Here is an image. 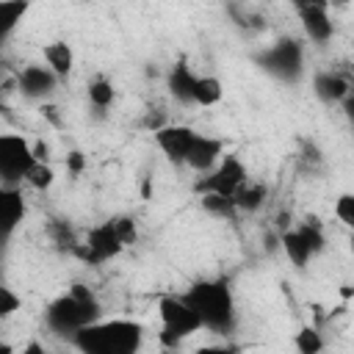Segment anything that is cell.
Segmentation results:
<instances>
[{
  "instance_id": "31",
  "label": "cell",
  "mask_w": 354,
  "mask_h": 354,
  "mask_svg": "<svg viewBox=\"0 0 354 354\" xmlns=\"http://www.w3.org/2000/svg\"><path fill=\"white\" fill-rule=\"evenodd\" d=\"M301 160L304 163H321V152L313 141H301Z\"/></svg>"
},
{
  "instance_id": "13",
  "label": "cell",
  "mask_w": 354,
  "mask_h": 354,
  "mask_svg": "<svg viewBox=\"0 0 354 354\" xmlns=\"http://www.w3.org/2000/svg\"><path fill=\"white\" fill-rule=\"evenodd\" d=\"M221 152H224V141L221 138L199 133L194 147H191V152H188V158H185V166H191L194 171H210L218 163Z\"/></svg>"
},
{
  "instance_id": "5",
  "label": "cell",
  "mask_w": 354,
  "mask_h": 354,
  "mask_svg": "<svg viewBox=\"0 0 354 354\" xmlns=\"http://www.w3.org/2000/svg\"><path fill=\"white\" fill-rule=\"evenodd\" d=\"M254 61L268 75L288 80V83H296L304 72V47L299 39H279L271 47H266L263 53H257Z\"/></svg>"
},
{
  "instance_id": "28",
  "label": "cell",
  "mask_w": 354,
  "mask_h": 354,
  "mask_svg": "<svg viewBox=\"0 0 354 354\" xmlns=\"http://www.w3.org/2000/svg\"><path fill=\"white\" fill-rule=\"evenodd\" d=\"M111 221H113V227H116L119 238L124 241V246H133V243L138 241V230H136V221H133V216H113Z\"/></svg>"
},
{
  "instance_id": "4",
  "label": "cell",
  "mask_w": 354,
  "mask_h": 354,
  "mask_svg": "<svg viewBox=\"0 0 354 354\" xmlns=\"http://www.w3.org/2000/svg\"><path fill=\"white\" fill-rule=\"evenodd\" d=\"M158 315H160V343L166 348H174L180 346L185 337H191L194 332L205 329V321L202 315L185 301V296H160L158 301Z\"/></svg>"
},
{
  "instance_id": "35",
  "label": "cell",
  "mask_w": 354,
  "mask_h": 354,
  "mask_svg": "<svg viewBox=\"0 0 354 354\" xmlns=\"http://www.w3.org/2000/svg\"><path fill=\"white\" fill-rule=\"evenodd\" d=\"M33 152H36V160H50V147L44 141L33 144Z\"/></svg>"
},
{
  "instance_id": "3",
  "label": "cell",
  "mask_w": 354,
  "mask_h": 354,
  "mask_svg": "<svg viewBox=\"0 0 354 354\" xmlns=\"http://www.w3.org/2000/svg\"><path fill=\"white\" fill-rule=\"evenodd\" d=\"M100 301L97 296L91 293V288L75 282L64 296H58L55 301H50L47 313H44V324L58 332V335H75L80 332L83 326L100 321Z\"/></svg>"
},
{
  "instance_id": "23",
  "label": "cell",
  "mask_w": 354,
  "mask_h": 354,
  "mask_svg": "<svg viewBox=\"0 0 354 354\" xmlns=\"http://www.w3.org/2000/svg\"><path fill=\"white\" fill-rule=\"evenodd\" d=\"M47 235H50V241H53L61 252H69V254H72L75 246L80 243L77 235L72 232V227H69L64 218H50V221H47Z\"/></svg>"
},
{
  "instance_id": "29",
  "label": "cell",
  "mask_w": 354,
  "mask_h": 354,
  "mask_svg": "<svg viewBox=\"0 0 354 354\" xmlns=\"http://www.w3.org/2000/svg\"><path fill=\"white\" fill-rule=\"evenodd\" d=\"M19 307H22V299H19L11 288H0V318L14 315Z\"/></svg>"
},
{
  "instance_id": "8",
  "label": "cell",
  "mask_w": 354,
  "mask_h": 354,
  "mask_svg": "<svg viewBox=\"0 0 354 354\" xmlns=\"http://www.w3.org/2000/svg\"><path fill=\"white\" fill-rule=\"evenodd\" d=\"M246 180H249L246 163H243L238 155H224L218 166H213L202 180L194 183V191H196V194L216 191V194H230V196H232Z\"/></svg>"
},
{
  "instance_id": "32",
  "label": "cell",
  "mask_w": 354,
  "mask_h": 354,
  "mask_svg": "<svg viewBox=\"0 0 354 354\" xmlns=\"http://www.w3.org/2000/svg\"><path fill=\"white\" fill-rule=\"evenodd\" d=\"M290 6L296 11H304V8H329V0H290Z\"/></svg>"
},
{
  "instance_id": "22",
  "label": "cell",
  "mask_w": 354,
  "mask_h": 354,
  "mask_svg": "<svg viewBox=\"0 0 354 354\" xmlns=\"http://www.w3.org/2000/svg\"><path fill=\"white\" fill-rule=\"evenodd\" d=\"M224 88H221V80L213 77V75H199L196 77V86H194V105H216L221 100Z\"/></svg>"
},
{
  "instance_id": "25",
  "label": "cell",
  "mask_w": 354,
  "mask_h": 354,
  "mask_svg": "<svg viewBox=\"0 0 354 354\" xmlns=\"http://www.w3.org/2000/svg\"><path fill=\"white\" fill-rule=\"evenodd\" d=\"M299 232H301V238L307 241V246L313 249V254H318V252H324V246H326V235H324V230H321V221L315 218V216H307L299 227H296Z\"/></svg>"
},
{
  "instance_id": "1",
  "label": "cell",
  "mask_w": 354,
  "mask_h": 354,
  "mask_svg": "<svg viewBox=\"0 0 354 354\" xmlns=\"http://www.w3.org/2000/svg\"><path fill=\"white\" fill-rule=\"evenodd\" d=\"M141 340L144 326L127 318L94 321L72 335V343L86 354H133L141 348Z\"/></svg>"
},
{
  "instance_id": "18",
  "label": "cell",
  "mask_w": 354,
  "mask_h": 354,
  "mask_svg": "<svg viewBox=\"0 0 354 354\" xmlns=\"http://www.w3.org/2000/svg\"><path fill=\"white\" fill-rule=\"evenodd\" d=\"M199 205L205 213L216 216V218H224V221H235L241 216V210L235 207V199L230 194H216V191H205L199 194Z\"/></svg>"
},
{
  "instance_id": "33",
  "label": "cell",
  "mask_w": 354,
  "mask_h": 354,
  "mask_svg": "<svg viewBox=\"0 0 354 354\" xmlns=\"http://www.w3.org/2000/svg\"><path fill=\"white\" fill-rule=\"evenodd\" d=\"M41 116H44V119H50L55 127H61V116H58V108H55V105L44 102V105H41Z\"/></svg>"
},
{
  "instance_id": "30",
  "label": "cell",
  "mask_w": 354,
  "mask_h": 354,
  "mask_svg": "<svg viewBox=\"0 0 354 354\" xmlns=\"http://www.w3.org/2000/svg\"><path fill=\"white\" fill-rule=\"evenodd\" d=\"M83 166H86V158H83V152H77V149H72L69 155H66V169H69V174H80L83 171Z\"/></svg>"
},
{
  "instance_id": "19",
  "label": "cell",
  "mask_w": 354,
  "mask_h": 354,
  "mask_svg": "<svg viewBox=\"0 0 354 354\" xmlns=\"http://www.w3.org/2000/svg\"><path fill=\"white\" fill-rule=\"evenodd\" d=\"M30 6L33 0H0V39L3 41L17 30V25L30 11Z\"/></svg>"
},
{
  "instance_id": "14",
  "label": "cell",
  "mask_w": 354,
  "mask_h": 354,
  "mask_svg": "<svg viewBox=\"0 0 354 354\" xmlns=\"http://www.w3.org/2000/svg\"><path fill=\"white\" fill-rule=\"evenodd\" d=\"M296 14H299L301 30L310 41L326 44L335 36V22L329 17V8H304V11H296Z\"/></svg>"
},
{
  "instance_id": "26",
  "label": "cell",
  "mask_w": 354,
  "mask_h": 354,
  "mask_svg": "<svg viewBox=\"0 0 354 354\" xmlns=\"http://www.w3.org/2000/svg\"><path fill=\"white\" fill-rule=\"evenodd\" d=\"M293 346L301 351V354H318L324 348V340H321V332H315L313 326H301L293 337Z\"/></svg>"
},
{
  "instance_id": "7",
  "label": "cell",
  "mask_w": 354,
  "mask_h": 354,
  "mask_svg": "<svg viewBox=\"0 0 354 354\" xmlns=\"http://www.w3.org/2000/svg\"><path fill=\"white\" fill-rule=\"evenodd\" d=\"M122 249H124V241L119 238V232H116L113 221L108 218V221H102V224L91 227V230H88V235H86V241H83V243H77L72 254H75L77 260L88 263V266H102L105 260L116 257Z\"/></svg>"
},
{
  "instance_id": "27",
  "label": "cell",
  "mask_w": 354,
  "mask_h": 354,
  "mask_svg": "<svg viewBox=\"0 0 354 354\" xmlns=\"http://www.w3.org/2000/svg\"><path fill=\"white\" fill-rule=\"evenodd\" d=\"M335 218L354 232V194H340L335 199Z\"/></svg>"
},
{
  "instance_id": "37",
  "label": "cell",
  "mask_w": 354,
  "mask_h": 354,
  "mask_svg": "<svg viewBox=\"0 0 354 354\" xmlns=\"http://www.w3.org/2000/svg\"><path fill=\"white\" fill-rule=\"evenodd\" d=\"M340 293H343V296H351V293H354V288H351V285H343V290H340Z\"/></svg>"
},
{
  "instance_id": "16",
  "label": "cell",
  "mask_w": 354,
  "mask_h": 354,
  "mask_svg": "<svg viewBox=\"0 0 354 354\" xmlns=\"http://www.w3.org/2000/svg\"><path fill=\"white\" fill-rule=\"evenodd\" d=\"M279 243H282V252L288 254V260L296 266V268H307V263L315 257L313 249L307 246V241L301 238V232L296 227H288L279 232Z\"/></svg>"
},
{
  "instance_id": "38",
  "label": "cell",
  "mask_w": 354,
  "mask_h": 354,
  "mask_svg": "<svg viewBox=\"0 0 354 354\" xmlns=\"http://www.w3.org/2000/svg\"><path fill=\"white\" fill-rule=\"evenodd\" d=\"M348 246H351V254H354V232H351V241H348Z\"/></svg>"
},
{
  "instance_id": "6",
  "label": "cell",
  "mask_w": 354,
  "mask_h": 354,
  "mask_svg": "<svg viewBox=\"0 0 354 354\" xmlns=\"http://www.w3.org/2000/svg\"><path fill=\"white\" fill-rule=\"evenodd\" d=\"M33 163H36V152L25 136H17V133L0 136V180H3V185H22L25 174Z\"/></svg>"
},
{
  "instance_id": "9",
  "label": "cell",
  "mask_w": 354,
  "mask_h": 354,
  "mask_svg": "<svg viewBox=\"0 0 354 354\" xmlns=\"http://www.w3.org/2000/svg\"><path fill=\"white\" fill-rule=\"evenodd\" d=\"M58 75L50 69V66H41V64H28L19 69L17 75V88L25 100H36V102H44L55 94L58 88Z\"/></svg>"
},
{
  "instance_id": "12",
  "label": "cell",
  "mask_w": 354,
  "mask_h": 354,
  "mask_svg": "<svg viewBox=\"0 0 354 354\" xmlns=\"http://www.w3.org/2000/svg\"><path fill=\"white\" fill-rule=\"evenodd\" d=\"M25 218V196L19 185H3L0 188V221H3V238L8 241L19 221Z\"/></svg>"
},
{
  "instance_id": "20",
  "label": "cell",
  "mask_w": 354,
  "mask_h": 354,
  "mask_svg": "<svg viewBox=\"0 0 354 354\" xmlns=\"http://www.w3.org/2000/svg\"><path fill=\"white\" fill-rule=\"evenodd\" d=\"M266 196H268V188H266L263 183H254L252 177L232 194L235 207H238L241 213H254V210H260L263 202H266Z\"/></svg>"
},
{
  "instance_id": "17",
  "label": "cell",
  "mask_w": 354,
  "mask_h": 354,
  "mask_svg": "<svg viewBox=\"0 0 354 354\" xmlns=\"http://www.w3.org/2000/svg\"><path fill=\"white\" fill-rule=\"evenodd\" d=\"M44 64L58 75V77H69V72L75 69V53L66 41H50L41 47Z\"/></svg>"
},
{
  "instance_id": "2",
  "label": "cell",
  "mask_w": 354,
  "mask_h": 354,
  "mask_svg": "<svg viewBox=\"0 0 354 354\" xmlns=\"http://www.w3.org/2000/svg\"><path fill=\"white\" fill-rule=\"evenodd\" d=\"M183 296L202 315L205 329L218 332V335L232 332V326H235V296H232V288H230L227 277L199 279Z\"/></svg>"
},
{
  "instance_id": "15",
  "label": "cell",
  "mask_w": 354,
  "mask_h": 354,
  "mask_svg": "<svg viewBox=\"0 0 354 354\" xmlns=\"http://www.w3.org/2000/svg\"><path fill=\"white\" fill-rule=\"evenodd\" d=\"M196 77H199V75H194V69H191L185 61H177V64L169 69V75H166V88H169V94H171L177 102L191 105V102H194Z\"/></svg>"
},
{
  "instance_id": "10",
  "label": "cell",
  "mask_w": 354,
  "mask_h": 354,
  "mask_svg": "<svg viewBox=\"0 0 354 354\" xmlns=\"http://www.w3.org/2000/svg\"><path fill=\"white\" fill-rule=\"evenodd\" d=\"M196 136L199 133L194 127H188V124H163V127L155 130V144H158V149L171 163L180 166V163H185V158H188Z\"/></svg>"
},
{
  "instance_id": "24",
  "label": "cell",
  "mask_w": 354,
  "mask_h": 354,
  "mask_svg": "<svg viewBox=\"0 0 354 354\" xmlns=\"http://www.w3.org/2000/svg\"><path fill=\"white\" fill-rule=\"evenodd\" d=\"M25 183H28L30 188H36V191H47V188L55 183V171H53L50 160H36V163L28 169Z\"/></svg>"
},
{
  "instance_id": "34",
  "label": "cell",
  "mask_w": 354,
  "mask_h": 354,
  "mask_svg": "<svg viewBox=\"0 0 354 354\" xmlns=\"http://www.w3.org/2000/svg\"><path fill=\"white\" fill-rule=\"evenodd\" d=\"M340 105H343V113H346V119H348V122L354 124V88L348 91V97H346V100H343Z\"/></svg>"
},
{
  "instance_id": "21",
  "label": "cell",
  "mask_w": 354,
  "mask_h": 354,
  "mask_svg": "<svg viewBox=\"0 0 354 354\" xmlns=\"http://www.w3.org/2000/svg\"><path fill=\"white\" fill-rule=\"evenodd\" d=\"M86 94H88V102H91V108L97 113H102L105 108H111L113 100H116V88H113V83L108 77H94L88 83V88H86Z\"/></svg>"
},
{
  "instance_id": "36",
  "label": "cell",
  "mask_w": 354,
  "mask_h": 354,
  "mask_svg": "<svg viewBox=\"0 0 354 354\" xmlns=\"http://www.w3.org/2000/svg\"><path fill=\"white\" fill-rule=\"evenodd\" d=\"M22 351H25V354H44V348H41L39 343H30V346H25Z\"/></svg>"
},
{
  "instance_id": "11",
  "label": "cell",
  "mask_w": 354,
  "mask_h": 354,
  "mask_svg": "<svg viewBox=\"0 0 354 354\" xmlns=\"http://www.w3.org/2000/svg\"><path fill=\"white\" fill-rule=\"evenodd\" d=\"M351 86L337 69H321L313 75V94L326 105H340L348 97Z\"/></svg>"
}]
</instances>
